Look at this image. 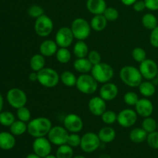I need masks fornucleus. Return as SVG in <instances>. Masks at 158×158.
<instances>
[{
	"mask_svg": "<svg viewBox=\"0 0 158 158\" xmlns=\"http://www.w3.org/2000/svg\"><path fill=\"white\" fill-rule=\"evenodd\" d=\"M52 122L49 118L39 117L27 123V132L34 138L46 137L52 128Z\"/></svg>",
	"mask_w": 158,
	"mask_h": 158,
	"instance_id": "1",
	"label": "nucleus"
},
{
	"mask_svg": "<svg viewBox=\"0 0 158 158\" xmlns=\"http://www.w3.org/2000/svg\"><path fill=\"white\" fill-rule=\"evenodd\" d=\"M119 76L120 80L126 86L132 88L138 87L139 85L143 82V79L139 68L137 69L135 66L131 65L122 67L119 73Z\"/></svg>",
	"mask_w": 158,
	"mask_h": 158,
	"instance_id": "2",
	"label": "nucleus"
},
{
	"mask_svg": "<svg viewBox=\"0 0 158 158\" xmlns=\"http://www.w3.org/2000/svg\"><path fill=\"white\" fill-rule=\"evenodd\" d=\"M91 75L98 82V83H106L110 82L114 76V69L106 63H100L93 66Z\"/></svg>",
	"mask_w": 158,
	"mask_h": 158,
	"instance_id": "3",
	"label": "nucleus"
},
{
	"mask_svg": "<svg viewBox=\"0 0 158 158\" xmlns=\"http://www.w3.org/2000/svg\"><path fill=\"white\" fill-rule=\"evenodd\" d=\"M76 87L80 93L86 95H91L98 89V82L91 74H80L77 77Z\"/></svg>",
	"mask_w": 158,
	"mask_h": 158,
	"instance_id": "4",
	"label": "nucleus"
},
{
	"mask_svg": "<svg viewBox=\"0 0 158 158\" xmlns=\"http://www.w3.org/2000/svg\"><path fill=\"white\" fill-rule=\"evenodd\" d=\"M38 83L46 88H53L60 81V75L56 70L49 67H44L38 73Z\"/></svg>",
	"mask_w": 158,
	"mask_h": 158,
	"instance_id": "5",
	"label": "nucleus"
},
{
	"mask_svg": "<svg viewBox=\"0 0 158 158\" xmlns=\"http://www.w3.org/2000/svg\"><path fill=\"white\" fill-rule=\"evenodd\" d=\"M74 38L77 40H86L90 35L92 28L90 23L83 18H77L72 22L70 27Z\"/></svg>",
	"mask_w": 158,
	"mask_h": 158,
	"instance_id": "6",
	"label": "nucleus"
},
{
	"mask_svg": "<svg viewBox=\"0 0 158 158\" xmlns=\"http://www.w3.org/2000/svg\"><path fill=\"white\" fill-rule=\"evenodd\" d=\"M53 28V21L46 14H43L39 18L35 19L34 23V30L39 36L47 37L52 33Z\"/></svg>",
	"mask_w": 158,
	"mask_h": 158,
	"instance_id": "7",
	"label": "nucleus"
},
{
	"mask_svg": "<svg viewBox=\"0 0 158 158\" xmlns=\"http://www.w3.org/2000/svg\"><path fill=\"white\" fill-rule=\"evenodd\" d=\"M100 138L98 134L94 132H87L81 137L80 148L85 153H93L97 151L100 146Z\"/></svg>",
	"mask_w": 158,
	"mask_h": 158,
	"instance_id": "8",
	"label": "nucleus"
},
{
	"mask_svg": "<svg viewBox=\"0 0 158 158\" xmlns=\"http://www.w3.org/2000/svg\"><path fill=\"white\" fill-rule=\"evenodd\" d=\"M6 99L12 107L19 109L26 106L27 103L26 94L19 88H12L6 94Z\"/></svg>",
	"mask_w": 158,
	"mask_h": 158,
	"instance_id": "9",
	"label": "nucleus"
},
{
	"mask_svg": "<svg viewBox=\"0 0 158 158\" xmlns=\"http://www.w3.org/2000/svg\"><path fill=\"white\" fill-rule=\"evenodd\" d=\"M69 134V132L64 127L54 126L52 127L47 137L51 143L56 146H60L67 143Z\"/></svg>",
	"mask_w": 158,
	"mask_h": 158,
	"instance_id": "10",
	"label": "nucleus"
},
{
	"mask_svg": "<svg viewBox=\"0 0 158 158\" xmlns=\"http://www.w3.org/2000/svg\"><path fill=\"white\" fill-rule=\"evenodd\" d=\"M137 117L138 115L134 110L126 108L124 110H122L117 114V122L120 127L123 128L131 127L137 122Z\"/></svg>",
	"mask_w": 158,
	"mask_h": 158,
	"instance_id": "11",
	"label": "nucleus"
},
{
	"mask_svg": "<svg viewBox=\"0 0 158 158\" xmlns=\"http://www.w3.org/2000/svg\"><path fill=\"white\" fill-rule=\"evenodd\" d=\"M74 35L69 27L63 26L57 30L55 35V41L60 48H68L73 42Z\"/></svg>",
	"mask_w": 158,
	"mask_h": 158,
	"instance_id": "12",
	"label": "nucleus"
},
{
	"mask_svg": "<svg viewBox=\"0 0 158 158\" xmlns=\"http://www.w3.org/2000/svg\"><path fill=\"white\" fill-rule=\"evenodd\" d=\"M139 70L143 79L146 80H152L157 77L158 65L154 60L147 58L144 61L140 63Z\"/></svg>",
	"mask_w": 158,
	"mask_h": 158,
	"instance_id": "13",
	"label": "nucleus"
},
{
	"mask_svg": "<svg viewBox=\"0 0 158 158\" xmlns=\"http://www.w3.org/2000/svg\"><path fill=\"white\" fill-rule=\"evenodd\" d=\"M32 151L35 154L44 158L51 154L52 143L46 137H37L32 143Z\"/></svg>",
	"mask_w": 158,
	"mask_h": 158,
	"instance_id": "14",
	"label": "nucleus"
},
{
	"mask_svg": "<svg viewBox=\"0 0 158 158\" xmlns=\"http://www.w3.org/2000/svg\"><path fill=\"white\" fill-rule=\"evenodd\" d=\"M63 127L69 133H80L83 128V121L81 117L76 114H69L64 117Z\"/></svg>",
	"mask_w": 158,
	"mask_h": 158,
	"instance_id": "15",
	"label": "nucleus"
},
{
	"mask_svg": "<svg viewBox=\"0 0 158 158\" xmlns=\"http://www.w3.org/2000/svg\"><path fill=\"white\" fill-rule=\"evenodd\" d=\"M106 101L99 97H94L88 102V109L91 114L96 117H100L106 110Z\"/></svg>",
	"mask_w": 158,
	"mask_h": 158,
	"instance_id": "16",
	"label": "nucleus"
},
{
	"mask_svg": "<svg viewBox=\"0 0 158 158\" xmlns=\"http://www.w3.org/2000/svg\"><path fill=\"white\" fill-rule=\"evenodd\" d=\"M119 94V89L117 85L111 82L103 83L100 88L99 94L105 101H112L117 98Z\"/></svg>",
	"mask_w": 158,
	"mask_h": 158,
	"instance_id": "17",
	"label": "nucleus"
},
{
	"mask_svg": "<svg viewBox=\"0 0 158 158\" xmlns=\"http://www.w3.org/2000/svg\"><path fill=\"white\" fill-rule=\"evenodd\" d=\"M134 106H135V111L137 112V115L143 118L151 117L154 112L153 103L147 97L140 99Z\"/></svg>",
	"mask_w": 158,
	"mask_h": 158,
	"instance_id": "18",
	"label": "nucleus"
},
{
	"mask_svg": "<svg viewBox=\"0 0 158 158\" xmlns=\"http://www.w3.org/2000/svg\"><path fill=\"white\" fill-rule=\"evenodd\" d=\"M59 49L55 40H46L42 42L39 47L40 53L45 57H51L56 55Z\"/></svg>",
	"mask_w": 158,
	"mask_h": 158,
	"instance_id": "19",
	"label": "nucleus"
},
{
	"mask_svg": "<svg viewBox=\"0 0 158 158\" xmlns=\"http://www.w3.org/2000/svg\"><path fill=\"white\" fill-rule=\"evenodd\" d=\"M86 6L89 13L94 15L103 14L107 7L105 0H86Z\"/></svg>",
	"mask_w": 158,
	"mask_h": 158,
	"instance_id": "20",
	"label": "nucleus"
},
{
	"mask_svg": "<svg viewBox=\"0 0 158 158\" xmlns=\"http://www.w3.org/2000/svg\"><path fill=\"white\" fill-rule=\"evenodd\" d=\"M15 136L11 132H0V149L3 151H10L15 145Z\"/></svg>",
	"mask_w": 158,
	"mask_h": 158,
	"instance_id": "21",
	"label": "nucleus"
},
{
	"mask_svg": "<svg viewBox=\"0 0 158 158\" xmlns=\"http://www.w3.org/2000/svg\"><path fill=\"white\" fill-rule=\"evenodd\" d=\"M98 137L101 143H109L114 141L117 136L116 131L110 126L103 127L99 131Z\"/></svg>",
	"mask_w": 158,
	"mask_h": 158,
	"instance_id": "22",
	"label": "nucleus"
},
{
	"mask_svg": "<svg viewBox=\"0 0 158 158\" xmlns=\"http://www.w3.org/2000/svg\"><path fill=\"white\" fill-rule=\"evenodd\" d=\"M73 68L77 72L80 74L89 73L91 72L93 65L86 57L85 58H77L73 63Z\"/></svg>",
	"mask_w": 158,
	"mask_h": 158,
	"instance_id": "23",
	"label": "nucleus"
},
{
	"mask_svg": "<svg viewBox=\"0 0 158 158\" xmlns=\"http://www.w3.org/2000/svg\"><path fill=\"white\" fill-rule=\"evenodd\" d=\"M108 21L103 14L94 15L90 20V26L95 32H102L106 29Z\"/></svg>",
	"mask_w": 158,
	"mask_h": 158,
	"instance_id": "24",
	"label": "nucleus"
},
{
	"mask_svg": "<svg viewBox=\"0 0 158 158\" xmlns=\"http://www.w3.org/2000/svg\"><path fill=\"white\" fill-rule=\"evenodd\" d=\"M148 134L142 127H136L131 130L129 134V138L133 143H141L147 140Z\"/></svg>",
	"mask_w": 158,
	"mask_h": 158,
	"instance_id": "25",
	"label": "nucleus"
},
{
	"mask_svg": "<svg viewBox=\"0 0 158 158\" xmlns=\"http://www.w3.org/2000/svg\"><path fill=\"white\" fill-rule=\"evenodd\" d=\"M45 65H46L45 56L40 53L34 54L29 60V66L31 69L34 72L38 73L45 67Z\"/></svg>",
	"mask_w": 158,
	"mask_h": 158,
	"instance_id": "26",
	"label": "nucleus"
},
{
	"mask_svg": "<svg viewBox=\"0 0 158 158\" xmlns=\"http://www.w3.org/2000/svg\"><path fill=\"white\" fill-rule=\"evenodd\" d=\"M89 47L84 40H78L73 46V54L77 58H85L89 53Z\"/></svg>",
	"mask_w": 158,
	"mask_h": 158,
	"instance_id": "27",
	"label": "nucleus"
},
{
	"mask_svg": "<svg viewBox=\"0 0 158 158\" xmlns=\"http://www.w3.org/2000/svg\"><path fill=\"white\" fill-rule=\"evenodd\" d=\"M138 89L140 94L144 97H151L154 96L156 93V87L153 83L150 80L143 81L139 85Z\"/></svg>",
	"mask_w": 158,
	"mask_h": 158,
	"instance_id": "28",
	"label": "nucleus"
},
{
	"mask_svg": "<svg viewBox=\"0 0 158 158\" xmlns=\"http://www.w3.org/2000/svg\"><path fill=\"white\" fill-rule=\"evenodd\" d=\"M77 77L73 72L69 70L63 71L60 75V81L67 87H73L77 84Z\"/></svg>",
	"mask_w": 158,
	"mask_h": 158,
	"instance_id": "29",
	"label": "nucleus"
},
{
	"mask_svg": "<svg viewBox=\"0 0 158 158\" xmlns=\"http://www.w3.org/2000/svg\"><path fill=\"white\" fill-rule=\"evenodd\" d=\"M141 23L143 27L148 30H152L158 26V19L152 13H146L141 19Z\"/></svg>",
	"mask_w": 158,
	"mask_h": 158,
	"instance_id": "30",
	"label": "nucleus"
},
{
	"mask_svg": "<svg viewBox=\"0 0 158 158\" xmlns=\"http://www.w3.org/2000/svg\"><path fill=\"white\" fill-rule=\"evenodd\" d=\"M10 132L14 136H21L27 132V123L25 122L18 120H15L10 127H9Z\"/></svg>",
	"mask_w": 158,
	"mask_h": 158,
	"instance_id": "31",
	"label": "nucleus"
},
{
	"mask_svg": "<svg viewBox=\"0 0 158 158\" xmlns=\"http://www.w3.org/2000/svg\"><path fill=\"white\" fill-rule=\"evenodd\" d=\"M55 56L57 61L60 63H62V64H66L72 59V54H71L70 51L67 48L59 47Z\"/></svg>",
	"mask_w": 158,
	"mask_h": 158,
	"instance_id": "32",
	"label": "nucleus"
},
{
	"mask_svg": "<svg viewBox=\"0 0 158 158\" xmlns=\"http://www.w3.org/2000/svg\"><path fill=\"white\" fill-rule=\"evenodd\" d=\"M73 148L66 143L59 146L56 152V156L57 158H73Z\"/></svg>",
	"mask_w": 158,
	"mask_h": 158,
	"instance_id": "33",
	"label": "nucleus"
},
{
	"mask_svg": "<svg viewBox=\"0 0 158 158\" xmlns=\"http://www.w3.org/2000/svg\"><path fill=\"white\" fill-rule=\"evenodd\" d=\"M15 121V115L10 111H2L0 113V124L2 126L10 127Z\"/></svg>",
	"mask_w": 158,
	"mask_h": 158,
	"instance_id": "34",
	"label": "nucleus"
},
{
	"mask_svg": "<svg viewBox=\"0 0 158 158\" xmlns=\"http://www.w3.org/2000/svg\"><path fill=\"white\" fill-rule=\"evenodd\" d=\"M142 128L148 134L154 132L157 129V122L151 117H145L142 121Z\"/></svg>",
	"mask_w": 158,
	"mask_h": 158,
	"instance_id": "35",
	"label": "nucleus"
},
{
	"mask_svg": "<svg viewBox=\"0 0 158 158\" xmlns=\"http://www.w3.org/2000/svg\"><path fill=\"white\" fill-rule=\"evenodd\" d=\"M100 117H101L103 123H104L106 125L114 124L117 120V114L113 110H106Z\"/></svg>",
	"mask_w": 158,
	"mask_h": 158,
	"instance_id": "36",
	"label": "nucleus"
},
{
	"mask_svg": "<svg viewBox=\"0 0 158 158\" xmlns=\"http://www.w3.org/2000/svg\"><path fill=\"white\" fill-rule=\"evenodd\" d=\"M16 116L18 120L25 122V123H28L31 120V112L29 108L26 107V106L17 109Z\"/></svg>",
	"mask_w": 158,
	"mask_h": 158,
	"instance_id": "37",
	"label": "nucleus"
},
{
	"mask_svg": "<svg viewBox=\"0 0 158 158\" xmlns=\"http://www.w3.org/2000/svg\"><path fill=\"white\" fill-rule=\"evenodd\" d=\"M139 99L138 95H137V93L133 92V91H129V92H127L126 94L123 96V101L126 103L127 105L131 106H134L137 104V103L138 102Z\"/></svg>",
	"mask_w": 158,
	"mask_h": 158,
	"instance_id": "38",
	"label": "nucleus"
},
{
	"mask_svg": "<svg viewBox=\"0 0 158 158\" xmlns=\"http://www.w3.org/2000/svg\"><path fill=\"white\" fill-rule=\"evenodd\" d=\"M133 59L137 63H140L143 61H144L147 59V52L143 48L141 47H136L132 50Z\"/></svg>",
	"mask_w": 158,
	"mask_h": 158,
	"instance_id": "39",
	"label": "nucleus"
},
{
	"mask_svg": "<svg viewBox=\"0 0 158 158\" xmlns=\"http://www.w3.org/2000/svg\"><path fill=\"white\" fill-rule=\"evenodd\" d=\"M28 15L33 19H37L44 14V9L39 5H32L27 9Z\"/></svg>",
	"mask_w": 158,
	"mask_h": 158,
	"instance_id": "40",
	"label": "nucleus"
},
{
	"mask_svg": "<svg viewBox=\"0 0 158 158\" xmlns=\"http://www.w3.org/2000/svg\"><path fill=\"white\" fill-rule=\"evenodd\" d=\"M108 22L116 21L119 18V12L114 7H106L103 14Z\"/></svg>",
	"mask_w": 158,
	"mask_h": 158,
	"instance_id": "41",
	"label": "nucleus"
},
{
	"mask_svg": "<svg viewBox=\"0 0 158 158\" xmlns=\"http://www.w3.org/2000/svg\"><path fill=\"white\" fill-rule=\"evenodd\" d=\"M147 142L150 148L158 150V131H155L148 134L147 137Z\"/></svg>",
	"mask_w": 158,
	"mask_h": 158,
	"instance_id": "42",
	"label": "nucleus"
},
{
	"mask_svg": "<svg viewBox=\"0 0 158 158\" xmlns=\"http://www.w3.org/2000/svg\"><path fill=\"white\" fill-rule=\"evenodd\" d=\"M81 143V137L77 133H70L69 134L67 140V144L72 147L73 148H78Z\"/></svg>",
	"mask_w": 158,
	"mask_h": 158,
	"instance_id": "43",
	"label": "nucleus"
},
{
	"mask_svg": "<svg viewBox=\"0 0 158 158\" xmlns=\"http://www.w3.org/2000/svg\"><path fill=\"white\" fill-rule=\"evenodd\" d=\"M86 58H87L88 60H89V61L92 63L93 66L101 63V60H102L101 55H100V52L97 50L89 51L87 56H86Z\"/></svg>",
	"mask_w": 158,
	"mask_h": 158,
	"instance_id": "44",
	"label": "nucleus"
},
{
	"mask_svg": "<svg viewBox=\"0 0 158 158\" xmlns=\"http://www.w3.org/2000/svg\"><path fill=\"white\" fill-rule=\"evenodd\" d=\"M150 43L154 48H158V26L151 30L150 35Z\"/></svg>",
	"mask_w": 158,
	"mask_h": 158,
	"instance_id": "45",
	"label": "nucleus"
},
{
	"mask_svg": "<svg viewBox=\"0 0 158 158\" xmlns=\"http://www.w3.org/2000/svg\"><path fill=\"white\" fill-rule=\"evenodd\" d=\"M146 6V9L151 11L158 10V0H143Z\"/></svg>",
	"mask_w": 158,
	"mask_h": 158,
	"instance_id": "46",
	"label": "nucleus"
},
{
	"mask_svg": "<svg viewBox=\"0 0 158 158\" xmlns=\"http://www.w3.org/2000/svg\"><path fill=\"white\" fill-rule=\"evenodd\" d=\"M133 9L134 11L137 12H142L146 9V6H145V2L143 0H137V2L133 4Z\"/></svg>",
	"mask_w": 158,
	"mask_h": 158,
	"instance_id": "47",
	"label": "nucleus"
},
{
	"mask_svg": "<svg viewBox=\"0 0 158 158\" xmlns=\"http://www.w3.org/2000/svg\"><path fill=\"white\" fill-rule=\"evenodd\" d=\"M29 80L31 82H36L38 81V73L36 72H34L32 71V73H30L29 75Z\"/></svg>",
	"mask_w": 158,
	"mask_h": 158,
	"instance_id": "48",
	"label": "nucleus"
},
{
	"mask_svg": "<svg viewBox=\"0 0 158 158\" xmlns=\"http://www.w3.org/2000/svg\"><path fill=\"white\" fill-rule=\"evenodd\" d=\"M137 1V0H120V2L126 6H133V4Z\"/></svg>",
	"mask_w": 158,
	"mask_h": 158,
	"instance_id": "49",
	"label": "nucleus"
},
{
	"mask_svg": "<svg viewBox=\"0 0 158 158\" xmlns=\"http://www.w3.org/2000/svg\"><path fill=\"white\" fill-rule=\"evenodd\" d=\"M3 105H4V100H3V97L2 96V94H0V113L2 110Z\"/></svg>",
	"mask_w": 158,
	"mask_h": 158,
	"instance_id": "50",
	"label": "nucleus"
},
{
	"mask_svg": "<svg viewBox=\"0 0 158 158\" xmlns=\"http://www.w3.org/2000/svg\"><path fill=\"white\" fill-rule=\"evenodd\" d=\"M26 158H42L40 156H38L37 154H35V153H32V154H29L26 156Z\"/></svg>",
	"mask_w": 158,
	"mask_h": 158,
	"instance_id": "51",
	"label": "nucleus"
},
{
	"mask_svg": "<svg viewBox=\"0 0 158 158\" xmlns=\"http://www.w3.org/2000/svg\"><path fill=\"white\" fill-rule=\"evenodd\" d=\"M44 158H57L56 156V155H52V154H49L48 156H46V157H45Z\"/></svg>",
	"mask_w": 158,
	"mask_h": 158,
	"instance_id": "52",
	"label": "nucleus"
},
{
	"mask_svg": "<svg viewBox=\"0 0 158 158\" xmlns=\"http://www.w3.org/2000/svg\"><path fill=\"white\" fill-rule=\"evenodd\" d=\"M73 158H86V157H85L84 156H83V155H77Z\"/></svg>",
	"mask_w": 158,
	"mask_h": 158,
	"instance_id": "53",
	"label": "nucleus"
},
{
	"mask_svg": "<svg viewBox=\"0 0 158 158\" xmlns=\"http://www.w3.org/2000/svg\"><path fill=\"white\" fill-rule=\"evenodd\" d=\"M157 80H158V71H157Z\"/></svg>",
	"mask_w": 158,
	"mask_h": 158,
	"instance_id": "54",
	"label": "nucleus"
},
{
	"mask_svg": "<svg viewBox=\"0 0 158 158\" xmlns=\"http://www.w3.org/2000/svg\"><path fill=\"white\" fill-rule=\"evenodd\" d=\"M157 129H158V121H157Z\"/></svg>",
	"mask_w": 158,
	"mask_h": 158,
	"instance_id": "55",
	"label": "nucleus"
},
{
	"mask_svg": "<svg viewBox=\"0 0 158 158\" xmlns=\"http://www.w3.org/2000/svg\"><path fill=\"white\" fill-rule=\"evenodd\" d=\"M157 19H158V17H157Z\"/></svg>",
	"mask_w": 158,
	"mask_h": 158,
	"instance_id": "56",
	"label": "nucleus"
}]
</instances>
